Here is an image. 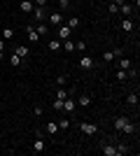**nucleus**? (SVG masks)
Instances as JSON below:
<instances>
[{
  "mask_svg": "<svg viewBox=\"0 0 140 156\" xmlns=\"http://www.w3.org/2000/svg\"><path fill=\"white\" fill-rule=\"evenodd\" d=\"M14 54H19L21 58H28V56H31V47L28 44H16L14 47Z\"/></svg>",
  "mask_w": 140,
  "mask_h": 156,
  "instance_id": "nucleus-4",
  "label": "nucleus"
},
{
  "mask_svg": "<svg viewBox=\"0 0 140 156\" xmlns=\"http://www.w3.org/2000/svg\"><path fill=\"white\" fill-rule=\"evenodd\" d=\"M121 133H135V124L131 121V119H128V121H126V126L121 128Z\"/></svg>",
  "mask_w": 140,
  "mask_h": 156,
  "instance_id": "nucleus-26",
  "label": "nucleus"
},
{
  "mask_svg": "<svg viewBox=\"0 0 140 156\" xmlns=\"http://www.w3.org/2000/svg\"><path fill=\"white\" fill-rule=\"evenodd\" d=\"M59 7L61 9H68V7H70V0H59Z\"/></svg>",
  "mask_w": 140,
  "mask_h": 156,
  "instance_id": "nucleus-34",
  "label": "nucleus"
},
{
  "mask_svg": "<svg viewBox=\"0 0 140 156\" xmlns=\"http://www.w3.org/2000/svg\"><path fill=\"white\" fill-rule=\"evenodd\" d=\"M66 26H68V28H73V30H75V28H80V26H82V21L77 19V16H70V19L66 21Z\"/></svg>",
  "mask_w": 140,
  "mask_h": 156,
  "instance_id": "nucleus-19",
  "label": "nucleus"
},
{
  "mask_svg": "<svg viewBox=\"0 0 140 156\" xmlns=\"http://www.w3.org/2000/svg\"><path fill=\"white\" fill-rule=\"evenodd\" d=\"M126 121H128V117H117V119H114V130L121 133V128L126 126Z\"/></svg>",
  "mask_w": 140,
  "mask_h": 156,
  "instance_id": "nucleus-15",
  "label": "nucleus"
},
{
  "mask_svg": "<svg viewBox=\"0 0 140 156\" xmlns=\"http://www.w3.org/2000/svg\"><path fill=\"white\" fill-rule=\"evenodd\" d=\"M26 35H28V42H31V44H38V42H40V35H38V30H35V26H28Z\"/></svg>",
  "mask_w": 140,
  "mask_h": 156,
  "instance_id": "nucleus-1",
  "label": "nucleus"
},
{
  "mask_svg": "<svg viewBox=\"0 0 140 156\" xmlns=\"http://www.w3.org/2000/svg\"><path fill=\"white\" fill-rule=\"evenodd\" d=\"M75 51L84 54V51H87V42H84V40H77V42H75Z\"/></svg>",
  "mask_w": 140,
  "mask_h": 156,
  "instance_id": "nucleus-23",
  "label": "nucleus"
},
{
  "mask_svg": "<svg viewBox=\"0 0 140 156\" xmlns=\"http://www.w3.org/2000/svg\"><path fill=\"white\" fill-rule=\"evenodd\" d=\"M45 130L49 133V135H56V133H59V124H56V121H47Z\"/></svg>",
  "mask_w": 140,
  "mask_h": 156,
  "instance_id": "nucleus-17",
  "label": "nucleus"
},
{
  "mask_svg": "<svg viewBox=\"0 0 140 156\" xmlns=\"http://www.w3.org/2000/svg\"><path fill=\"white\" fill-rule=\"evenodd\" d=\"M2 37H5V40H12V37H14V28H12V26H7L5 30H2Z\"/></svg>",
  "mask_w": 140,
  "mask_h": 156,
  "instance_id": "nucleus-28",
  "label": "nucleus"
},
{
  "mask_svg": "<svg viewBox=\"0 0 140 156\" xmlns=\"http://www.w3.org/2000/svg\"><path fill=\"white\" fill-rule=\"evenodd\" d=\"M126 103L128 105H138V93H128V96H126Z\"/></svg>",
  "mask_w": 140,
  "mask_h": 156,
  "instance_id": "nucleus-29",
  "label": "nucleus"
},
{
  "mask_svg": "<svg viewBox=\"0 0 140 156\" xmlns=\"http://www.w3.org/2000/svg\"><path fill=\"white\" fill-rule=\"evenodd\" d=\"M33 19L35 21H47V12H45V7H33Z\"/></svg>",
  "mask_w": 140,
  "mask_h": 156,
  "instance_id": "nucleus-6",
  "label": "nucleus"
},
{
  "mask_svg": "<svg viewBox=\"0 0 140 156\" xmlns=\"http://www.w3.org/2000/svg\"><path fill=\"white\" fill-rule=\"evenodd\" d=\"M114 58H117V56H114V51H112V49H107V51H103V61H105V63H112Z\"/></svg>",
  "mask_w": 140,
  "mask_h": 156,
  "instance_id": "nucleus-22",
  "label": "nucleus"
},
{
  "mask_svg": "<svg viewBox=\"0 0 140 156\" xmlns=\"http://www.w3.org/2000/svg\"><path fill=\"white\" fill-rule=\"evenodd\" d=\"M128 77H131V72H126V70H117V79H119V82H126Z\"/></svg>",
  "mask_w": 140,
  "mask_h": 156,
  "instance_id": "nucleus-27",
  "label": "nucleus"
},
{
  "mask_svg": "<svg viewBox=\"0 0 140 156\" xmlns=\"http://www.w3.org/2000/svg\"><path fill=\"white\" fill-rule=\"evenodd\" d=\"M47 21H49V26H61L66 19L61 16V12H54V14H49V16H47Z\"/></svg>",
  "mask_w": 140,
  "mask_h": 156,
  "instance_id": "nucleus-3",
  "label": "nucleus"
},
{
  "mask_svg": "<svg viewBox=\"0 0 140 156\" xmlns=\"http://www.w3.org/2000/svg\"><path fill=\"white\" fill-rule=\"evenodd\" d=\"M0 51H5V40H0Z\"/></svg>",
  "mask_w": 140,
  "mask_h": 156,
  "instance_id": "nucleus-35",
  "label": "nucleus"
},
{
  "mask_svg": "<svg viewBox=\"0 0 140 156\" xmlns=\"http://www.w3.org/2000/svg\"><path fill=\"white\" fill-rule=\"evenodd\" d=\"M68 96H70V93H68L63 86H59V91H56V100H66Z\"/></svg>",
  "mask_w": 140,
  "mask_h": 156,
  "instance_id": "nucleus-25",
  "label": "nucleus"
},
{
  "mask_svg": "<svg viewBox=\"0 0 140 156\" xmlns=\"http://www.w3.org/2000/svg\"><path fill=\"white\" fill-rule=\"evenodd\" d=\"M33 0H21V12H23V14H31V12H33Z\"/></svg>",
  "mask_w": 140,
  "mask_h": 156,
  "instance_id": "nucleus-16",
  "label": "nucleus"
},
{
  "mask_svg": "<svg viewBox=\"0 0 140 156\" xmlns=\"http://www.w3.org/2000/svg\"><path fill=\"white\" fill-rule=\"evenodd\" d=\"M35 30H38V35H40V37H47V35H49V23H45V21H38Z\"/></svg>",
  "mask_w": 140,
  "mask_h": 156,
  "instance_id": "nucleus-7",
  "label": "nucleus"
},
{
  "mask_svg": "<svg viewBox=\"0 0 140 156\" xmlns=\"http://www.w3.org/2000/svg\"><path fill=\"white\" fill-rule=\"evenodd\" d=\"M21 61H23V58H21L19 54H12V56H9V65H12V68H19Z\"/></svg>",
  "mask_w": 140,
  "mask_h": 156,
  "instance_id": "nucleus-20",
  "label": "nucleus"
},
{
  "mask_svg": "<svg viewBox=\"0 0 140 156\" xmlns=\"http://www.w3.org/2000/svg\"><path fill=\"white\" fill-rule=\"evenodd\" d=\"M63 49H66L68 54H73V51H75V42H73L70 37H68V40H63Z\"/></svg>",
  "mask_w": 140,
  "mask_h": 156,
  "instance_id": "nucleus-21",
  "label": "nucleus"
},
{
  "mask_svg": "<svg viewBox=\"0 0 140 156\" xmlns=\"http://www.w3.org/2000/svg\"><path fill=\"white\" fill-rule=\"evenodd\" d=\"M70 33H73V28H68L66 23H61V26H59V37L61 40H68V37H70Z\"/></svg>",
  "mask_w": 140,
  "mask_h": 156,
  "instance_id": "nucleus-14",
  "label": "nucleus"
},
{
  "mask_svg": "<svg viewBox=\"0 0 140 156\" xmlns=\"http://www.w3.org/2000/svg\"><path fill=\"white\" fill-rule=\"evenodd\" d=\"M75 107H77V103H75L73 98L68 96L66 100H63V112H68V114H70V112H75Z\"/></svg>",
  "mask_w": 140,
  "mask_h": 156,
  "instance_id": "nucleus-10",
  "label": "nucleus"
},
{
  "mask_svg": "<svg viewBox=\"0 0 140 156\" xmlns=\"http://www.w3.org/2000/svg\"><path fill=\"white\" fill-rule=\"evenodd\" d=\"M56 124H59V130H68L70 128V121H68V119H61V121H56Z\"/></svg>",
  "mask_w": 140,
  "mask_h": 156,
  "instance_id": "nucleus-30",
  "label": "nucleus"
},
{
  "mask_svg": "<svg viewBox=\"0 0 140 156\" xmlns=\"http://www.w3.org/2000/svg\"><path fill=\"white\" fill-rule=\"evenodd\" d=\"M0 61H5V51H0Z\"/></svg>",
  "mask_w": 140,
  "mask_h": 156,
  "instance_id": "nucleus-36",
  "label": "nucleus"
},
{
  "mask_svg": "<svg viewBox=\"0 0 140 156\" xmlns=\"http://www.w3.org/2000/svg\"><path fill=\"white\" fill-rule=\"evenodd\" d=\"M80 130L84 133V135H93V133H96L98 128H96L93 124H87V121H82V124H80Z\"/></svg>",
  "mask_w": 140,
  "mask_h": 156,
  "instance_id": "nucleus-9",
  "label": "nucleus"
},
{
  "mask_svg": "<svg viewBox=\"0 0 140 156\" xmlns=\"http://www.w3.org/2000/svg\"><path fill=\"white\" fill-rule=\"evenodd\" d=\"M75 103L80 105V107H89V105H91V96H87V93H80V98H77Z\"/></svg>",
  "mask_w": 140,
  "mask_h": 156,
  "instance_id": "nucleus-13",
  "label": "nucleus"
},
{
  "mask_svg": "<svg viewBox=\"0 0 140 156\" xmlns=\"http://www.w3.org/2000/svg\"><path fill=\"white\" fill-rule=\"evenodd\" d=\"M33 151H35V154H42V151H45V140H42V135H35Z\"/></svg>",
  "mask_w": 140,
  "mask_h": 156,
  "instance_id": "nucleus-8",
  "label": "nucleus"
},
{
  "mask_svg": "<svg viewBox=\"0 0 140 156\" xmlns=\"http://www.w3.org/2000/svg\"><path fill=\"white\" fill-rule=\"evenodd\" d=\"M93 63H96V61H93L91 56H84V54L80 56V68H82V70H91Z\"/></svg>",
  "mask_w": 140,
  "mask_h": 156,
  "instance_id": "nucleus-2",
  "label": "nucleus"
},
{
  "mask_svg": "<svg viewBox=\"0 0 140 156\" xmlns=\"http://www.w3.org/2000/svg\"><path fill=\"white\" fill-rule=\"evenodd\" d=\"M47 47H49V51H59V49H61V40H49V44H47Z\"/></svg>",
  "mask_w": 140,
  "mask_h": 156,
  "instance_id": "nucleus-24",
  "label": "nucleus"
},
{
  "mask_svg": "<svg viewBox=\"0 0 140 156\" xmlns=\"http://www.w3.org/2000/svg\"><path fill=\"white\" fill-rule=\"evenodd\" d=\"M100 154L103 156H119V151H117V144H105V147H100Z\"/></svg>",
  "mask_w": 140,
  "mask_h": 156,
  "instance_id": "nucleus-5",
  "label": "nucleus"
},
{
  "mask_svg": "<svg viewBox=\"0 0 140 156\" xmlns=\"http://www.w3.org/2000/svg\"><path fill=\"white\" fill-rule=\"evenodd\" d=\"M66 82H68L66 75H59V77H56V84H59V86H66Z\"/></svg>",
  "mask_w": 140,
  "mask_h": 156,
  "instance_id": "nucleus-32",
  "label": "nucleus"
},
{
  "mask_svg": "<svg viewBox=\"0 0 140 156\" xmlns=\"http://www.w3.org/2000/svg\"><path fill=\"white\" fill-rule=\"evenodd\" d=\"M119 70H126V72H131V75H135V72L131 70V61L128 58H119Z\"/></svg>",
  "mask_w": 140,
  "mask_h": 156,
  "instance_id": "nucleus-18",
  "label": "nucleus"
},
{
  "mask_svg": "<svg viewBox=\"0 0 140 156\" xmlns=\"http://www.w3.org/2000/svg\"><path fill=\"white\" fill-rule=\"evenodd\" d=\"M107 12H110V14H117V12H119V7L114 5V2H110V7H107Z\"/></svg>",
  "mask_w": 140,
  "mask_h": 156,
  "instance_id": "nucleus-33",
  "label": "nucleus"
},
{
  "mask_svg": "<svg viewBox=\"0 0 140 156\" xmlns=\"http://www.w3.org/2000/svg\"><path fill=\"white\" fill-rule=\"evenodd\" d=\"M56 112H63V100H54V105H52Z\"/></svg>",
  "mask_w": 140,
  "mask_h": 156,
  "instance_id": "nucleus-31",
  "label": "nucleus"
},
{
  "mask_svg": "<svg viewBox=\"0 0 140 156\" xmlns=\"http://www.w3.org/2000/svg\"><path fill=\"white\" fill-rule=\"evenodd\" d=\"M121 30H124V33L133 30V19H131V16H124V19H121Z\"/></svg>",
  "mask_w": 140,
  "mask_h": 156,
  "instance_id": "nucleus-12",
  "label": "nucleus"
},
{
  "mask_svg": "<svg viewBox=\"0 0 140 156\" xmlns=\"http://www.w3.org/2000/svg\"><path fill=\"white\" fill-rule=\"evenodd\" d=\"M119 12H121V16H131V14H133V5H128L126 0H124L119 5Z\"/></svg>",
  "mask_w": 140,
  "mask_h": 156,
  "instance_id": "nucleus-11",
  "label": "nucleus"
}]
</instances>
